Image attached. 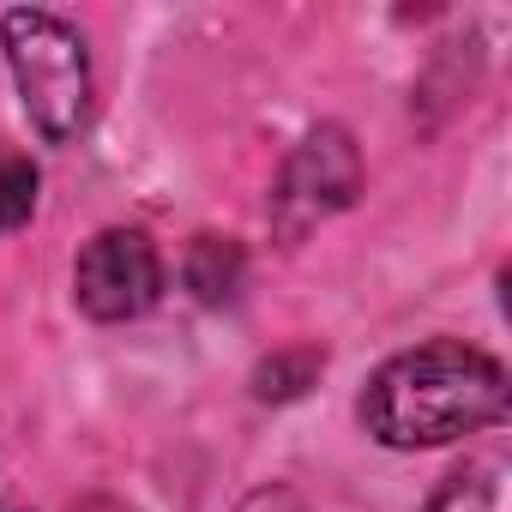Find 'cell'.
I'll list each match as a JSON object with an SVG mask.
<instances>
[{
	"mask_svg": "<svg viewBox=\"0 0 512 512\" xmlns=\"http://www.w3.org/2000/svg\"><path fill=\"white\" fill-rule=\"evenodd\" d=\"M500 416H506V368L470 344L404 350L362 392L368 434L380 446H398V452L446 446V440L476 434Z\"/></svg>",
	"mask_w": 512,
	"mask_h": 512,
	"instance_id": "obj_1",
	"label": "cell"
},
{
	"mask_svg": "<svg viewBox=\"0 0 512 512\" xmlns=\"http://www.w3.org/2000/svg\"><path fill=\"white\" fill-rule=\"evenodd\" d=\"M356 181H362V157H356L350 133H344V127H314V133L290 151L284 181H278V193H272L278 229H284L290 241L308 235L314 223H326L332 211L350 205Z\"/></svg>",
	"mask_w": 512,
	"mask_h": 512,
	"instance_id": "obj_4",
	"label": "cell"
},
{
	"mask_svg": "<svg viewBox=\"0 0 512 512\" xmlns=\"http://www.w3.org/2000/svg\"><path fill=\"white\" fill-rule=\"evenodd\" d=\"M187 284L199 302H229L235 284H241V247L235 241H217V235H199L193 253H187Z\"/></svg>",
	"mask_w": 512,
	"mask_h": 512,
	"instance_id": "obj_6",
	"label": "cell"
},
{
	"mask_svg": "<svg viewBox=\"0 0 512 512\" xmlns=\"http://www.w3.org/2000/svg\"><path fill=\"white\" fill-rule=\"evenodd\" d=\"M428 512H506V464H500V458L464 464V470L434 494Z\"/></svg>",
	"mask_w": 512,
	"mask_h": 512,
	"instance_id": "obj_5",
	"label": "cell"
},
{
	"mask_svg": "<svg viewBox=\"0 0 512 512\" xmlns=\"http://www.w3.org/2000/svg\"><path fill=\"white\" fill-rule=\"evenodd\" d=\"M241 512H302V506H296V500H290L284 488H266V494H253V500H247Z\"/></svg>",
	"mask_w": 512,
	"mask_h": 512,
	"instance_id": "obj_8",
	"label": "cell"
},
{
	"mask_svg": "<svg viewBox=\"0 0 512 512\" xmlns=\"http://www.w3.org/2000/svg\"><path fill=\"white\" fill-rule=\"evenodd\" d=\"M0 43H7V67L19 85V103L31 115V127L61 145L85 127L91 115V61H85V37L43 7H19L0 19Z\"/></svg>",
	"mask_w": 512,
	"mask_h": 512,
	"instance_id": "obj_2",
	"label": "cell"
},
{
	"mask_svg": "<svg viewBox=\"0 0 512 512\" xmlns=\"http://www.w3.org/2000/svg\"><path fill=\"white\" fill-rule=\"evenodd\" d=\"M73 296L91 320H139L163 296V260L139 229H103L85 241L79 266H73Z\"/></svg>",
	"mask_w": 512,
	"mask_h": 512,
	"instance_id": "obj_3",
	"label": "cell"
},
{
	"mask_svg": "<svg viewBox=\"0 0 512 512\" xmlns=\"http://www.w3.org/2000/svg\"><path fill=\"white\" fill-rule=\"evenodd\" d=\"M31 211H37V169L31 157L7 151L0 157V229H19Z\"/></svg>",
	"mask_w": 512,
	"mask_h": 512,
	"instance_id": "obj_7",
	"label": "cell"
}]
</instances>
